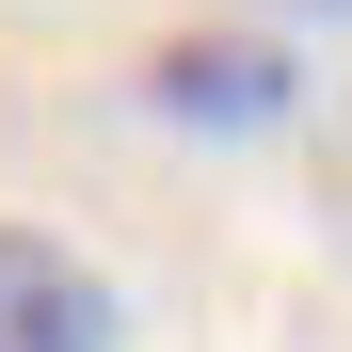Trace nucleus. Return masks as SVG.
<instances>
[{"mask_svg": "<svg viewBox=\"0 0 352 352\" xmlns=\"http://www.w3.org/2000/svg\"><path fill=\"white\" fill-rule=\"evenodd\" d=\"M0 352H112V272L48 224H0Z\"/></svg>", "mask_w": 352, "mask_h": 352, "instance_id": "1", "label": "nucleus"}, {"mask_svg": "<svg viewBox=\"0 0 352 352\" xmlns=\"http://www.w3.org/2000/svg\"><path fill=\"white\" fill-rule=\"evenodd\" d=\"M144 96L176 112V129H288V48H256V32H176L160 65H144Z\"/></svg>", "mask_w": 352, "mask_h": 352, "instance_id": "2", "label": "nucleus"}, {"mask_svg": "<svg viewBox=\"0 0 352 352\" xmlns=\"http://www.w3.org/2000/svg\"><path fill=\"white\" fill-rule=\"evenodd\" d=\"M288 16H352V0H288Z\"/></svg>", "mask_w": 352, "mask_h": 352, "instance_id": "3", "label": "nucleus"}]
</instances>
